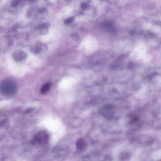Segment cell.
<instances>
[{"instance_id": "6da1fadb", "label": "cell", "mask_w": 161, "mask_h": 161, "mask_svg": "<svg viewBox=\"0 0 161 161\" xmlns=\"http://www.w3.org/2000/svg\"><path fill=\"white\" fill-rule=\"evenodd\" d=\"M17 88L16 83L12 79H6L0 83V91L4 95L11 96L15 95Z\"/></svg>"}, {"instance_id": "7a4b0ae2", "label": "cell", "mask_w": 161, "mask_h": 161, "mask_svg": "<svg viewBox=\"0 0 161 161\" xmlns=\"http://www.w3.org/2000/svg\"><path fill=\"white\" fill-rule=\"evenodd\" d=\"M49 136L48 134L44 131H41L37 134L33 139L34 144L45 145L48 142Z\"/></svg>"}, {"instance_id": "3957f363", "label": "cell", "mask_w": 161, "mask_h": 161, "mask_svg": "<svg viewBox=\"0 0 161 161\" xmlns=\"http://www.w3.org/2000/svg\"><path fill=\"white\" fill-rule=\"evenodd\" d=\"M102 114L103 116H105L107 118H111L112 116L113 112L112 107L111 105H106L103 109L102 111Z\"/></svg>"}, {"instance_id": "277c9868", "label": "cell", "mask_w": 161, "mask_h": 161, "mask_svg": "<svg viewBox=\"0 0 161 161\" xmlns=\"http://www.w3.org/2000/svg\"><path fill=\"white\" fill-rule=\"evenodd\" d=\"M14 59L18 62H21L25 59L26 57V54L25 53L22 51L19 50L15 52L13 54Z\"/></svg>"}, {"instance_id": "5b68a950", "label": "cell", "mask_w": 161, "mask_h": 161, "mask_svg": "<svg viewBox=\"0 0 161 161\" xmlns=\"http://www.w3.org/2000/svg\"><path fill=\"white\" fill-rule=\"evenodd\" d=\"M76 146L78 150L82 151L84 150L86 148L87 143L84 139L83 138H80L76 142Z\"/></svg>"}, {"instance_id": "8992f818", "label": "cell", "mask_w": 161, "mask_h": 161, "mask_svg": "<svg viewBox=\"0 0 161 161\" xmlns=\"http://www.w3.org/2000/svg\"><path fill=\"white\" fill-rule=\"evenodd\" d=\"M67 148L65 147L61 146L55 149L54 150V153L59 155H62L66 154L67 152Z\"/></svg>"}, {"instance_id": "52a82bcc", "label": "cell", "mask_w": 161, "mask_h": 161, "mask_svg": "<svg viewBox=\"0 0 161 161\" xmlns=\"http://www.w3.org/2000/svg\"><path fill=\"white\" fill-rule=\"evenodd\" d=\"M51 87V84L50 83H47L44 84L41 87V92L42 94H46L49 91Z\"/></svg>"}, {"instance_id": "ba28073f", "label": "cell", "mask_w": 161, "mask_h": 161, "mask_svg": "<svg viewBox=\"0 0 161 161\" xmlns=\"http://www.w3.org/2000/svg\"><path fill=\"white\" fill-rule=\"evenodd\" d=\"M74 17H71L70 18L64 21V23L65 24H68L71 23L73 22L74 20Z\"/></svg>"}, {"instance_id": "9c48e42d", "label": "cell", "mask_w": 161, "mask_h": 161, "mask_svg": "<svg viewBox=\"0 0 161 161\" xmlns=\"http://www.w3.org/2000/svg\"><path fill=\"white\" fill-rule=\"evenodd\" d=\"M49 25L48 23H45L40 25L39 28L41 29H45V28H46L48 27Z\"/></svg>"}, {"instance_id": "30bf717a", "label": "cell", "mask_w": 161, "mask_h": 161, "mask_svg": "<svg viewBox=\"0 0 161 161\" xmlns=\"http://www.w3.org/2000/svg\"><path fill=\"white\" fill-rule=\"evenodd\" d=\"M87 4H82L81 5L82 8L83 9H85L87 8Z\"/></svg>"}, {"instance_id": "8fae6325", "label": "cell", "mask_w": 161, "mask_h": 161, "mask_svg": "<svg viewBox=\"0 0 161 161\" xmlns=\"http://www.w3.org/2000/svg\"><path fill=\"white\" fill-rule=\"evenodd\" d=\"M46 10V9L45 8H42V9H40V10L39 11V12L40 13H42L45 12Z\"/></svg>"}, {"instance_id": "7c38bea8", "label": "cell", "mask_w": 161, "mask_h": 161, "mask_svg": "<svg viewBox=\"0 0 161 161\" xmlns=\"http://www.w3.org/2000/svg\"></svg>"}]
</instances>
